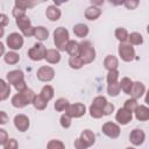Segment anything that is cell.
<instances>
[{
  "label": "cell",
  "mask_w": 149,
  "mask_h": 149,
  "mask_svg": "<svg viewBox=\"0 0 149 149\" xmlns=\"http://www.w3.org/2000/svg\"><path fill=\"white\" fill-rule=\"evenodd\" d=\"M36 76H37V79L40 81L49 83L55 77V70L49 65H43V66L38 68L37 72H36Z\"/></svg>",
  "instance_id": "obj_9"
},
{
  "label": "cell",
  "mask_w": 149,
  "mask_h": 149,
  "mask_svg": "<svg viewBox=\"0 0 149 149\" xmlns=\"http://www.w3.org/2000/svg\"><path fill=\"white\" fill-rule=\"evenodd\" d=\"M136 120L139 121H148L149 120V107L146 105H139L136 111L134 112Z\"/></svg>",
  "instance_id": "obj_18"
},
{
  "label": "cell",
  "mask_w": 149,
  "mask_h": 149,
  "mask_svg": "<svg viewBox=\"0 0 149 149\" xmlns=\"http://www.w3.org/2000/svg\"><path fill=\"white\" fill-rule=\"evenodd\" d=\"M114 36H115V38H116L120 43H126V42L128 41L129 34H128V31H127L126 28H123V27H118V28L115 29V31H114Z\"/></svg>",
  "instance_id": "obj_24"
},
{
  "label": "cell",
  "mask_w": 149,
  "mask_h": 149,
  "mask_svg": "<svg viewBox=\"0 0 149 149\" xmlns=\"http://www.w3.org/2000/svg\"><path fill=\"white\" fill-rule=\"evenodd\" d=\"M69 106H70V104H69L68 99H65V98H58V99H56V101L54 104V108L56 109V112H66Z\"/></svg>",
  "instance_id": "obj_29"
},
{
  "label": "cell",
  "mask_w": 149,
  "mask_h": 149,
  "mask_svg": "<svg viewBox=\"0 0 149 149\" xmlns=\"http://www.w3.org/2000/svg\"><path fill=\"white\" fill-rule=\"evenodd\" d=\"M19 148V143H17V141L15 140V139H9L8 141H7V143L3 146V149H17Z\"/></svg>",
  "instance_id": "obj_43"
},
{
  "label": "cell",
  "mask_w": 149,
  "mask_h": 149,
  "mask_svg": "<svg viewBox=\"0 0 149 149\" xmlns=\"http://www.w3.org/2000/svg\"><path fill=\"white\" fill-rule=\"evenodd\" d=\"M147 33H148V34H149V24H148V26H147Z\"/></svg>",
  "instance_id": "obj_55"
},
{
  "label": "cell",
  "mask_w": 149,
  "mask_h": 149,
  "mask_svg": "<svg viewBox=\"0 0 149 149\" xmlns=\"http://www.w3.org/2000/svg\"><path fill=\"white\" fill-rule=\"evenodd\" d=\"M35 5V2H33V1H24V0H16L15 1V5L14 6H16V7H19V8H21V9H23V10H27L28 8H31L33 6Z\"/></svg>",
  "instance_id": "obj_41"
},
{
  "label": "cell",
  "mask_w": 149,
  "mask_h": 149,
  "mask_svg": "<svg viewBox=\"0 0 149 149\" xmlns=\"http://www.w3.org/2000/svg\"><path fill=\"white\" fill-rule=\"evenodd\" d=\"M144 140H146V133L140 128L133 129L129 134V141L133 146H136V147L141 146V144H143Z\"/></svg>",
  "instance_id": "obj_13"
},
{
  "label": "cell",
  "mask_w": 149,
  "mask_h": 149,
  "mask_svg": "<svg viewBox=\"0 0 149 149\" xmlns=\"http://www.w3.org/2000/svg\"><path fill=\"white\" fill-rule=\"evenodd\" d=\"M61 15H62L61 9L55 5H50L45 9V16H47V19L49 21H52V22L58 21L61 19Z\"/></svg>",
  "instance_id": "obj_15"
},
{
  "label": "cell",
  "mask_w": 149,
  "mask_h": 149,
  "mask_svg": "<svg viewBox=\"0 0 149 149\" xmlns=\"http://www.w3.org/2000/svg\"><path fill=\"white\" fill-rule=\"evenodd\" d=\"M128 41H129V44H132V45H141L143 43V36L140 33L134 31V33L129 34Z\"/></svg>",
  "instance_id": "obj_33"
},
{
  "label": "cell",
  "mask_w": 149,
  "mask_h": 149,
  "mask_svg": "<svg viewBox=\"0 0 149 149\" xmlns=\"http://www.w3.org/2000/svg\"><path fill=\"white\" fill-rule=\"evenodd\" d=\"M88 31H90V28L85 23H77L73 26V34L77 37H80V38L86 37L88 35Z\"/></svg>",
  "instance_id": "obj_22"
},
{
  "label": "cell",
  "mask_w": 149,
  "mask_h": 149,
  "mask_svg": "<svg viewBox=\"0 0 149 149\" xmlns=\"http://www.w3.org/2000/svg\"><path fill=\"white\" fill-rule=\"evenodd\" d=\"M79 49H80V43H78L77 41H71L68 43L66 45V52L69 54V56H79Z\"/></svg>",
  "instance_id": "obj_26"
},
{
  "label": "cell",
  "mask_w": 149,
  "mask_h": 149,
  "mask_svg": "<svg viewBox=\"0 0 149 149\" xmlns=\"http://www.w3.org/2000/svg\"><path fill=\"white\" fill-rule=\"evenodd\" d=\"M9 23V19L6 14H0V26L1 28H5Z\"/></svg>",
  "instance_id": "obj_49"
},
{
  "label": "cell",
  "mask_w": 149,
  "mask_h": 149,
  "mask_svg": "<svg viewBox=\"0 0 149 149\" xmlns=\"http://www.w3.org/2000/svg\"><path fill=\"white\" fill-rule=\"evenodd\" d=\"M107 104H108V101H107V99H106L104 95H98V97H95V98L93 99V101H92V105H94L95 107H98V108H100V109H104V107H105Z\"/></svg>",
  "instance_id": "obj_37"
},
{
  "label": "cell",
  "mask_w": 149,
  "mask_h": 149,
  "mask_svg": "<svg viewBox=\"0 0 149 149\" xmlns=\"http://www.w3.org/2000/svg\"><path fill=\"white\" fill-rule=\"evenodd\" d=\"M114 109H115L114 105H113L112 102H108V104H107V105L104 107V109H102L104 115H111V114L114 112Z\"/></svg>",
  "instance_id": "obj_47"
},
{
  "label": "cell",
  "mask_w": 149,
  "mask_h": 149,
  "mask_svg": "<svg viewBox=\"0 0 149 149\" xmlns=\"http://www.w3.org/2000/svg\"><path fill=\"white\" fill-rule=\"evenodd\" d=\"M8 140H9V137H8L7 132H6L3 128H1V129H0V144H1V146H5Z\"/></svg>",
  "instance_id": "obj_45"
},
{
  "label": "cell",
  "mask_w": 149,
  "mask_h": 149,
  "mask_svg": "<svg viewBox=\"0 0 149 149\" xmlns=\"http://www.w3.org/2000/svg\"><path fill=\"white\" fill-rule=\"evenodd\" d=\"M14 126L15 128L19 130V132H27L29 126H30V122H29V118L26 115V114H16L14 116Z\"/></svg>",
  "instance_id": "obj_11"
},
{
  "label": "cell",
  "mask_w": 149,
  "mask_h": 149,
  "mask_svg": "<svg viewBox=\"0 0 149 149\" xmlns=\"http://www.w3.org/2000/svg\"><path fill=\"white\" fill-rule=\"evenodd\" d=\"M74 148H76V149H87L88 146H87L80 137H78V139L74 140Z\"/></svg>",
  "instance_id": "obj_46"
},
{
  "label": "cell",
  "mask_w": 149,
  "mask_h": 149,
  "mask_svg": "<svg viewBox=\"0 0 149 149\" xmlns=\"http://www.w3.org/2000/svg\"><path fill=\"white\" fill-rule=\"evenodd\" d=\"M120 91H121V88H120V84L119 83H113V84H108L107 85V93L111 97H118Z\"/></svg>",
  "instance_id": "obj_34"
},
{
  "label": "cell",
  "mask_w": 149,
  "mask_h": 149,
  "mask_svg": "<svg viewBox=\"0 0 149 149\" xmlns=\"http://www.w3.org/2000/svg\"><path fill=\"white\" fill-rule=\"evenodd\" d=\"M79 57L81 58L84 64H90L95 59V49L93 48V45H92V43L90 41L80 42Z\"/></svg>",
  "instance_id": "obj_3"
},
{
  "label": "cell",
  "mask_w": 149,
  "mask_h": 149,
  "mask_svg": "<svg viewBox=\"0 0 149 149\" xmlns=\"http://www.w3.org/2000/svg\"><path fill=\"white\" fill-rule=\"evenodd\" d=\"M104 66L107 71H114L118 70L119 66V59L114 55H107L104 59Z\"/></svg>",
  "instance_id": "obj_16"
},
{
  "label": "cell",
  "mask_w": 149,
  "mask_h": 149,
  "mask_svg": "<svg viewBox=\"0 0 149 149\" xmlns=\"http://www.w3.org/2000/svg\"><path fill=\"white\" fill-rule=\"evenodd\" d=\"M118 52H119L120 58L123 62H132L136 57L135 49L129 43H120L119 44V48H118Z\"/></svg>",
  "instance_id": "obj_6"
},
{
  "label": "cell",
  "mask_w": 149,
  "mask_h": 149,
  "mask_svg": "<svg viewBox=\"0 0 149 149\" xmlns=\"http://www.w3.org/2000/svg\"><path fill=\"white\" fill-rule=\"evenodd\" d=\"M12 15L15 17V20L16 19H20V17H23V16H26V10H23V9L16 7V6H14V8L12 10Z\"/></svg>",
  "instance_id": "obj_42"
},
{
  "label": "cell",
  "mask_w": 149,
  "mask_h": 149,
  "mask_svg": "<svg viewBox=\"0 0 149 149\" xmlns=\"http://www.w3.org/2000/svg\"><path fill=\"white\" fill-rule=\"evenodd\" d=\"M88 112H90V115H91L93 119H100V118L104 116V112H102V109L95 107V106L92 105V104H91V106H90V108H88Z\"/></svg>",
  "instance_id": "obj_38"
},
{
  "label": "cell",
  "mask_w": 149,
  "mask_h": 149,
  "mask_svg": "<svg viewBox=\"0 0 149 149\" xmlns=\"http://www.w3.org/2000/svg\"><path fill=\"white\" fill-rule=\"evenodd\" d=\"M0 99L3 101L10 94V85L5 79H0Z\"/></svg>",
  "instance_id": "obj_28"
},
{
  "label": "cell",
  "mask_w": 149,
  "mask_h": 149,
  "mask_svg": "<svg viewBox=\"0 0 149 149\" xmlns=\"http://www.w3.org/2000/svg\"><path fill=\"white\" fill-rule=\"evenodd\" d=\"M31 105H33L37 111H43V109L47 108V106H48V101H47L43 97H41V95L38 94V95H36V97L34 98V101H33Z\"/></svg>",
  "instance_id": "obj_31"
},
{
  "label": "cell",
  "mask_w": 149,
  "mask_h": 149,
  "mask_svg": "<svg viewBox=\"0 0 149 149\" xmlns=\"http://www.w3.org/2000/svg\"><path fill=\"white\" fill-rule=\"evenodd\" d=\"M101 132L104 135H106L109 139H118L120 136V133H121L120 126L115 122H112V121L105 122L101 127Z\"/></svg>",
  "instance_id": "obj_8"
},
{
  "label": "cell",
  "mask_w": 149,
  "mask_h": 149,
  "mask_svg": "<svg viewBox=\"0 0 149 149\" xmlns=\"http://www.w3.org/2000/svg\"><path fill=\"white\" fill-rule=\"evenodd\" d=\"M119 71L118 70H114V71H108L107 76H106V80H107V84H113V83H118V79H119Z\"/></svg>",
  "instance_id": "obj_40"
},
{
  "label": "cell",
  "mask_w": 149,
  "mask_h": 149,
  "mask_svg": "<svg viewBox=\"0 0 149 149\" xmlns=\"http://www.w3.org/2000/svg\"><path fill=\"white\" fill-rule=\"evenodd\" d=\"M88 147L93 146L95 143V134L91 130V129H84L81 133H80V136H79Z\"/></svg>",
  "instance_id": "obj_21"
},
{
  "label": "cell",
  "mask_w": 149,
  "mask_h": 149,
  "mask_svg": "<svg viewBox=\"0 0 149 149\" xmlns=\"http://www.w3.org/2000/svg\"><path fill=\"white\" fill-rule=\"evenodd\" d=\"M34 37H36V38H37V41H40V42L45 41V40L49 37V30H48L45 27H43V26L35 27Z\"/></svg>",
  "instance_id": "obj_23"
},
{
  "label": "cell",
  "mask_w": 149,
  "mask_h": 149,
  "mask_svg": "<svg viewBox=\"0 0 149 149\" xmlns=\"http://www.w3.org/2000/svg\"><path fill=\"white\" fill-rule=\"evenodd\" d=\"M45 61L49 64H57L61 61V52L57 49H48L45 55Z\"/></svg>",
  "instance_id": "obj_20"
},
{
  "label": "cell",
  "mask_w": 149,
  "mask_h": 149,
  "mask_svg": "<svg viewBox=\"0 0 149 149\" xmlns=\"http://www.w3.org/2000/svg\"><path fill=\"white\" fill-rule=\"evenodd\" d=\"M3 61H5L7 64H9V65H14V64H16V63L20 62V55H19L17 52L10 50V51H8V52L5 54Z\"/></svg>",
  "instance_id": "obj_27"
},
{
  "label": "cell",
  "mask_w": 149,
  "mask_h": 149,
  "mask_svg": "<svg viewBox=\"0 0 149 149\" xmlns=\"http://www.w3.org/2000/svg\"><path fill=\"white\" fill-rule=\"evenodd\" d=\"M14 88L17 91V93H20V92H23V91H26L28 87H27V84H26V81L23 80V81H20V83H17V84L14 86Z\"/></svg>",
  "instance_id": "obj_48"
},
{
  "label": "cell",
  "mask_w": 149,
  "mask_h": 149,
  "mask_svg": "<svg viewBox=\"0 0 149 149\" xmlns=\"http://www.w3.org/2000/svg\"><path fill=\"white\" fill-rule=\"evenodd\" d=\"M137 106H139L137 100H136V99H134V98L127 99V100L125 101V104H123V108H126L127 111H129V112H132V113H134V112L136 111Z\"/></svg>",
  "instance_id": "obj_35"
},
{
  "label": "cell",
  "mask_w": 149,
  "mask_h": 149,
  "mask_svg": "<svg viewBox=\"0 0 149 149\" xmlns=\"http://www.w3.org/2000/svg\"><path fill=\"white\" fill-rule=\"evenodd\" d=\"M119 84H120V88H121V91H122L125 94H128V95H129L130 92H132L134 81H133L130 78H128V77H123Z\"/></svg>",
  "instance_id": "obj_25"
},
{
  "label": "cell",
  "mask_w": 149,
  "mask_h": 149,
  "mask_svg": "<svg viewBox=\"0 0 149 149\" xmlns=\"http://www.w3.org/2000/svg\"><path fill=\"white\" fill-rule=\"evenodd\" d=\"M54 94H55V92H54V87L51 85H44L40 92V95L43 97L48 102L54 98Z\"/></svg>",
  "instance_id": "obj_30"
},
{
  "label": "cell",
  "mask_w": 149,
  "mask_h": 149,
  "mask_svg": "<svg viewBox=\"0 0 149 149\" xmlns=\"http://www.w3.org/2000/svg\"><path fill=\"white\" fill-rule=\"evenodd\" d=\"M132 119H133V113L129 112V111H127V109L123 108V107L119 108L118 112L115 113V120H116V122H118L119 125H121V126L128 125V123L132 121Z\"/></svg>",
  "instance_id": "obj_12"
},
{
  "label": "cell",
  "mask_w": 149,
  "mask_h": 149,
  "mask_svg": "<svg viewBox=\"0 0 149 149\" xmlns=\"http://www.w3.org/2000/svg\"><path fill=\"white\" fill-rule=\"evenodd\" d=\"M83 65H85V64H84V62L81 61V58H80L79 56H71V57L69 58V66H70L71 69H73V70H79V69L83 68Z\"/></svg>",
  "instance_id": "obj_32"
},
{
  "label": "cell",
  "mask_w": 149,
  "mask_h": 149,
  "mask_svg": "<svg viewBox=\"0 0 149 149\" xmlns=\"http://www.w3.org/2000/svg\"><path fill=\"white\" fill-rule=\"evenodd\" d=\"M144 102L147 105H149V90L146 92V97H144Z\"/></svg>",
  "instance_id": "obj_51"
},
{
  "label": "cell",
  "mask_w": 149,
  "mask_h": 149,
  "mask_svg": "<svg viewBox=\"0 0 149 149\" xmlns=\"http://www.w3.org/2000/svg\"><path fill=\"white\" fill-rule=\"evenodd\" d=\"M146 93V87L143 85V83L141 81H134L133 84V88H132V92H130V97L134 98V99H140L143 94Z\"/></svg>",
  "instance_id": "obj_17"
},
{
  "label": "cell",
  "mask_w": 149,
  "mask_h": 149,
  "mask_svg": "<svg viewBox=\"0 0 149 149\" xmlns=\"http://www.w3.org/2000/svg\"><path fill=\"white\" fill-rule=\"evenodd\" d=\"M91 3H92V6H97V7H98L99 5H102L104 2H102V1H93V0H92Z\"/></svg>",
  "instance_id": "obj_52"
},
{
  "label": "cell",
  "mask_w": 149,
  "mask_h": 149,
  "mask_svg": "<svg viewBox=\"0 0 149 149\" xmlns=\"http://www.w3.org/2000/svg\"><path fill=\"white\" fill-rule=\"evenodd\" d=\"M45 55H47V48H45L44 44L41 43V42H36V43L28 50V57H29L31 61H35V62L45 59Z\"/></svg>",
  "instance_id": "obj_5"
},
{
  "label": "cell",
  "mask_w": 149,
  "mask_h": 149,
  "mask_svg": "<svg viewBox=\"0 0 149 149\" xmlns=\"http://www.w3.org/2000/svg\"><path fill=\"white\" fill-rule=\"evenodd\" d=\"M54 44L56 47L57 50L59 51H65L66 50V45L70 42V36H69V31L66 28L64 27H57L54 30Z\"/></svg>",
  "instance_id": "obj_2"
},
{
  "label": "cell",
  "mask_w": 149,
  "mask_h": 149,
  "mask_svg": "<svg viewBox=\"0 0 149 149\" xmlns=\"http://www.w3.org/2000/svg\"><path fill=\"white\" fill-rule=\"evenodd\" d=\"M139 1L137 0H127V1H123V5L127 9H135L137 6H139Z\"/></svg>",
  "instance_id": "obj_44"
},
{
  "label": "cell",
  "mask_w": 149,
  "mask_h": 149,
  "mask_svg": "<svg viewBox=\"0 0 149 149\" xmlns=\"http://www.w3.org/2000/svg\"><path fill=\"white\" fill-rule=\"evenodd\" d=\"M0 49H1V55H2V56H5V54H6V52H5V45H3V43H2V42L0 43Z\"/></svg>",
  "instance_id": "obj_53"
},
{
  "label": "cell",
  "mask_w": 149,
  "mask_h": 149,
  "mask_svg": "<svg viewBox=\"0 0 149 149\" xmlns=\"http://www.w3.org/2000/svg\"><path fill=\"white\" fill-rule=\"evenodd\" d=\"M47 149H65V144L61 140H50L47 144Z\"/></svg>",
  "instance_id": "obj_39"
},
{
  "label": "cell",
  "mask_w": 149,
  "mask_h": 149,
  "mask_svg": "<svg viewBox=\"0 0 149 149\" xmlns=\"http://www.w3.org/2000/svg\"><path fill=\"white\" fill-rule=\"evenodd\" d=\"M59 123H61V126H62L64 129H68V128H70V127H71L72 118H71L69 114L64 113V114H62V115H61V118H59Z\"/></svg>",
  "instance_id": "obj_36"
},
{
  "label": "cell",
  "mask_w": 149,
  "mask_h": 149,
  "mask_svg": "<svg viewBox=\"0 0 149 149\" xmlns=\"http://www.w3.org/2000/svg\"><path fill=\"white\" fill-rule=\"evenodd\" d=\"M23 43H24V40H23V35L19 34V33H10L7 38H6V44L7 47L13 50V51H16V50H20L22 47H23Z\"/></svg>",
  "instance_id": "obj_7"
},
{
  "label": "cell",
  "mask_w": 149,
  "mask_h": 149,
  "mask_svg": "<svg viewBox=\"0 0 149 149\" xmlns=\"http://www.w3.org/2000/svg\"><path fill=\"white\" fill-rule=\"evenodd\" d=\"M66 114H69L71 118H74V119H78V118H81L85 113H86V107L84 104L81 102H74V104H70L68 111L65 112Z\"/></svg>",
  "instance_id": "obj_10"
},
{
  "label": "cell",
  "mask_w": 149,
  "mask_h": 149,
  "mask_svg": "<svg viewBox=\"0 0 149 149\" xmlns=\"http://www.w3.org/2000/svg\"><path fill=\"white\" fill-rule=\"evenodd\" d=\"M15 22H16V26L19 27V29L21 30V33H22V35L24 37H31V36H34L35 27L31 26V21H30V19L27 15L23 16V17L16 19Z\"/></svg>",
  "instance_id": "obj_4"
},
{
  "label": "cell",
  "mask_w": 149,
  "mask_h": 149,
  "mask_svg": "<svg viewBox=\"0 0 149 149\" xmlns=\"http://www.w3.org/2000/svg\"><path fill=\"white\" fill-rule=\"evenodd\" d=\"M36 97L35 92L31 90V88H27L26 91L23 92H20V93H16L12 97V105L16 108H23L30 104H33L34 101V98Z\"/></svg>",
  "instance_id": "obj_1"
},
{
  "label": "cell",
  "mask_w": 149,
  "mask_h": 149,
  "mask_svg": "<svg viewBox=\"0 0 149 149\" xmlns=\"http://www.w3.org/2000/svg\"><path fill=\"white\" fill-rule=\"evenodd\" d=\"M126 149H136V148H134V147H127Z\"/></svg>",
  "instance_id": "obj_54"
},
{
  "label": "cell",
  "mask_w": 149,
  "mask_h": 149,
  "mask_svg": "<svg viewBox=\"0 0 149 149\" xmlns=\"http://www.w3.org/2000/svg\"><path fill=\"white\" fill-rule=\"evenodd\" d=\"M84 15H85V19H87L90 21H94V20H97L101 15V9H100V7H97V6H92L91 5L90 7H87L85 9Z\"/></svg>",
  "instance_id": "obj_19"
},
{
  "label": "cell",
  "mask_w": 149,
  "mask_h": 149,
  "mask_svg": "<svg viewBox=\"0 0 149 149\" xmlns=\"http://www.w3.org/2000/svg\"><path fill=\"white\" fill-rule=\"evenodd\" d=\"M0 116H1V119H0V123H1V125H5V123H7V121H8V118H7V114H6L3 111H1V112H0Z\"/></svg>",
  "instance_id": "obj_50"
},
{
  "label": "cell",
  "mask_w": 149,
  "mask_h": 149,
  "mask_svg": "<svg viewBox=\"0 0 149 149\" xmlns=\"http://www.w3.org/2000/svg\"><path fill=\"white\" fill-rule=\"evenodd\" d=\"M6 80L9 85L15 86L17 83L23 81L24 80V73L21 70H12L9 72H7L6 74Z\"/></svg>",
  "instance_id": "obj_14"
}]
</instances>
